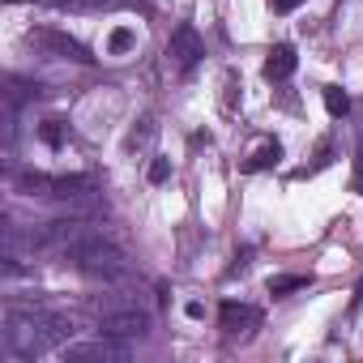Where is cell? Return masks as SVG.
I'll return each instance as SVG.
<instances>
[{
    "label": "cell",
    "instance_id": "ffe728a7",
    "mask_svg": "<svg viewBox=\"0 0 363 363\" xmlns=\"http://www.w3.org/2000/svg\"><path fill=\"white\" fill-rule=\"evenodd\" d=\"M359 193H363V175H359Z\"/></svg>",
    "mask_w": 363,
    "mask_h": 363
},
{
    "label": "cell",
    "instance_id": "52a82bcc",
    "mask_svg": "<svg viewBox=\"0 0 363 363\" xmlns=\"http://www.w3.org/2000/svg\"><path fill=\"white\" fill-rule=\"evenodd\" d=\"M35 43L48 48V52L60 56V60H77V65H90V60H94L77 39H69V35H60V30H35Z\"/></svg>",
    "mask_w": 363,
    "mask_h": 363
},
{
    "label": "cell",
    "instance_id": "9a60e30c",
    "mask_svg": "<svg viewBox=\"0 0 363 363\" xmlns=\"http://www.w3.org/2000/svg\"><path fill=\"white\" fill-rule=\"evenodd\" d=\"M133 43H137V35H133L128 26H116L111 39H107V52H111V56H124V52H133Z\"/></svg>",
    "mask_w": 363,
    "mask_h": 363
},
{
    "label": "cell",
    "instance_id": "8992f818",
    "mask_svg": "<svg viewBox=\"0 0 363 363\" xmlns=\"http://www.w3.org/2000/svg\"><path fill=\"white\" fill-rule=\"evenodd\" d=\"M218 325H223V333H248V329H257L261 325V308H252V303H235V299H227L223 308H218Z\"/></svg>",
    "mask_w": 363,
    "mask_h": 363
},
{
    "label": "cell",
    "instance_id": "7a4b0ae2",
    "mask_svg": "<svg viewBox=\"0 0 363 363\" xmlns=\"http://www.w3.org/2000/svg\"><path fill=\"white\" fill-rule=\"evenodd\" d=\"M73 265L82 269V274H90V278H124L128 274V265H124V252L116 248V244H107L103 235H90V240H82L73 252Z\"/></svg>",
    "mask_w": 363,
    "mask_h": 363
},
{
    "label": "cell",
    "instance_id": "277c9868",
    "mask_svg": "<svg viewBox=\"0 0 363 363\" xmlns=\"http://www.w3.org/2000/svg\"><path fill=\"white\" fill-rule=\"evenodd\" d=\"M99 333L120 337V342H133V337H145L150 333V316L137 312V308H111V312H103Z\"/></svg>",
    "mask_w": 363,
    "mask_h": 363
},
{
    "label": "cell",
    "instance_id": "ba28073f",
    "mask_svg": "<svg viewBox=\"0 0 363 363\" xmlns=\"http://www.w3.org/2000/svg\"><path fill=\"white\" fill-rule=\"evenodd\" d=\"M295 69H299V56H295V48H291V43H278V48L265 56V65H261L265 82H286Z\"/></svg>",
    "mask_w": 363,
    "mask_h": 363
},
{
    "label": "cell",
    "instance_id": "2e32d148",
    "mask_svg": "<svg viewBox=\"0 0 363 363\" xmlns=\"http://www.w3.org/2000/svg\"><path fill=\"white\" fill-rule=\"evenodd\" d=\"M167 175H171V158H154L150 162V184H162Z\"/></svg>",
    "mask_w": 363,
    "mask_h": 363
},
{
    "label": "cell",
    "instance_id": "6da1fadb",
    "mask_svg": "<svg viewBox=\"0 0 363 363\" xmlns=\"http://www.w3.org/2000/svg\"><path fill=\"white\" fill-rule=\"evenodd\" d=\"M69 333H73V320L65 312H48V308H9L5 312V346L18 359H39Z\"/></svg>",
    "mask_w": 363,
    "mask_h": 363
},
{
    "label": "cell",
    "instance_id": "d6986e66",
    "mask_svg": "<svg viewBox=\"0 0 363 363\" xmlns=\"http://www.w3.org/2000/svg\"><path fill=\"white\" fill-rule=\"evenodd\" d=\"M184 312H189V316H193V320H201V316H206V308H201V303H197V299H193V303H189V308H184Z\"/></svg>",
    "mask_w": 363,
    "mask_h": 363
},
{
    "label": "cell",
    "instance_id": "7c38bea8",
    "mask_svg": "<svg viewBox=\"0 0 363 363\" xmlns=\"http://www.w3.org/2000/svg\"><path fill=\"white\" fill-rule=\"evenodd\" d=\"M312 278L308 274H282V278H269V295L274 299H282V295H295V291H303Z\"/></svg>",
    "mask_w": 363,
    "mask_h": 363
},
{
    "label": "cell",
    "instance_id": "3957f363",
    "mask_svg": "<svg viewBox=\"0 0 363 363\" xmlns=\"http://www.w3.org/2000/svg\"><path fill=\"white\" fill-rule=\"evenodd\" d=\"M65 359H69V363H124V359H128V346H124L120 337H107V333H99L94 342L65 346Z\"/></svg>",
    "mask_w": 363,
    "mask_h": 363
},
{
    "label": "cell",
    "instance_id": "e0dca14e",
    "mask_svg": "<svg viewBox=\"0 0 363 363\" xmlns=\"http://www.w3.org/2000/svg\"><path fill=\"white\" fill-rule=\"evenodd\" d=\"M150 137H154V120H141V128H133L128 145H141V141H150Z\"/></svg>",
    "mask_w": 363,
    "mask_h": 363
},
{
    "label": "cell",
    "instance_id": "30bf717a",
    "mask_svg": "<svg viewBox=\"0 0 363 363\" xmlns=\"http://www.w3.org/2000/svg\"><path fill=\"white\" fill-rule=\"evenodd\" d=\"M278 162H282V145H278V141H265V145L244 162V171L257 175V171H269V167H278Z\"/></svg>",
    "mask_w": 363,
    "mask_h": 363
},
{
    "label": "cell",
    "instance_id": "9c48e42d",
    "mask_svg": "<svg viewBox=\"0 0 363 363\" xmlns=\"http://www.w3.org/2000/svg\"><path fill=\"white\" fill-rule=\"evenodd\" d=\"M13 184L26 193V197H52L56 193V179L43 175V171H26V175H13Z\"/></svg>",
    "mask_w": 363,
    "mask_h": 363
},
{
    "label": "cell",
    "instance_id": "5b68a950",
    "mask_svg": "<svg viewBox=\"0 0 363 363\" xmlns=\"http://www.w3.org/2000/svg\"><path fill=\"white\" fill-rule=\"evenodd\" d=\"M167 56H171V65L179 69V73H193L197 69V60L206 56V43H201V35H197V26H179L175 35H171V48H167Z\"/></svg>",
    "mask_w": 363,
    "mask_h": 363
},
{
    "label": "cell",
    "instance_id": "ac0fdd59",
    "mask_svg": "<svg viewBox=\"0 0 363 363\" xmlns=\"http://www.w3.org/2000/svg\"><path fill=\"white\" fill-rule=\"evenodd\" d=\"M269 5H274V13H295L303 0H269Z\"/></svg>",
    "mask_w": 363,
    "mask_h": 363
},
{
    "label": "cell",
    "instance_id": "4fadbf2b",
    "mask_svg": "<svg viewBox=\"0 0 363 363\" xmlns=\"http://www.w3.org/2000/svg\"><path fill=\"white\" fill-rule=\"evenodd\" d=\"M325 107H329L333 120H342V116L350 111V94H346L342 86H325Z\"/></svg>",
    "mask_w": 363,
    "mask_h": 363
},
{
    "label": "cell",
    "instance_id": "5bb4252c",
    "mask_svg": "<svg viewBox=\"0 0 363 363\" xmlns=\"http://www.w3.org/2000/svg\"><path fill=\"white\" fill-rule=\"evenodd\" d=\"M65 133H69L65 120H43V124H39V137H43V145H52V150L65 145Z\"/></svg>",
    "mask_w": 363,
    "mask_h": 363
},
{
    "label": "cell",
    "instance_id": "8fae6325",
    "mask_svg": "<svg viewBox=\"0 0 363 363\" xmlns=\"http://www.w3.org/2000/svg\"><path fill=\"white\" fill-rule=\"evenodd\" d=\"M65 13H103V9H120L124 0H52Z\"/></svg>",
    "mask_w": 363,
    "mask_h": 363
}]
</instances>
